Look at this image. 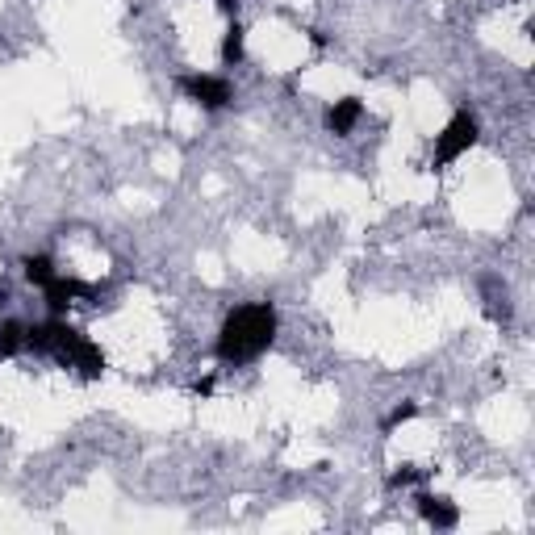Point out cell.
Masks as SVG:
<instances>
[{"mask_svg": "<svg viewBox=\"0 0 535 535\" xmlns=\"http://www.w3.org/2000/svg\"><path fill=\"white\" fill-rule=\"evenodd\" d=\"M42 293H46V306H51V314H63L80 297H97V289L84 285V281H72V276H67V281H63V276H55V281L46 285Z\"/></svg>", "mask_w": 535, "mask_h": 535, "instance_id": "cell-5", "label": "cell"}, {"mask_svg": "<svg viewBox=\"0 0 535 535\" xmlns=\"http://www.w3.org/2000/svg\"><path fill=\"white\" fill-rule=\"evenodd\" d=\"M473 143H477V118L473 113H456V118L444 126V134L435 138V164L439 168L452 164V159H460Z\"/></svg>", "mask_w": 535, "mask_h": 535, "instance_id": "cell-3", "label": "cell"}, {"mask_svg": "<svg viewBox=\"0 0 535 535\" xmlns=\"http://www.w3.org/2000/svg\"><path fill=\"white\" fill-rule=\"evenodd\" d=\"M418 414V406L414 402H406V406H398V410H393L389 418H385V431H393V427H402V423H410V418Z\"/></svg>", "mask_w": 535, "mask_h": 535, "instance_id": "cell-11", "label": "cell"}, {"mask_svg": "<svg viewBox=\"0 0 535 535\" xmlns=\"http://www.w3.org/2000/svg\"><path fill=\"white\" fill-rule=\"evenodd\" d=\"M21 268H26V281L38 285V289H46V285L55 281V264L46 260V255H26V260H21Z\"/></svg>", "mask_w": 535, "mask_h": 535, "instance_id": "cell-9", "label": "cell"}, {"mask_svg": "<svg viewBox=\"0 0 535 535\" xmlns=\"http://www.w3.org/2000/svg\"><path fill=\"white\" fill-rule=\"evenodd\" d=\"M26 352L51 356L63 368H76L80 377H88V381H97L101 372H105V352H101V347L92 343L88 335L72 331L59 318H51V322H42V327H30L26 331Z\"/></svg>", "mask_w": 535, "mask_h": 535, "instance_id": "cell-2", "label": "cell"}, {"mask_svg": "<svg viewBox=\"0 0 535 535\" xmlns=\"http://www.w3.org/2000/svg\"><path fill=\"white\" fill-rule=\"evenodd\" d=\"M26 331H30V327H26V322H17V318L0 322V360L26 352Z\"/></svg>", "mask_w": 535, "mask_h": 535, "instance_id": "cell-8", "label": "cell"}, {"mask_svg": "<svg viewBox=\"0 0 535 535\" xmlns=\"http://www.w3.org/2000/svg\"><path fill=\"white\" fill-rule=\"evenodd\" d=\"M180 92L189 101H197L201 109H226L230 101H235V92H230V84L222 76H184Z\"/></svg>", "mask_w": 535, "mask_h": 535, "instance_id": "cell-4", "label": "cell"}, {"mask_svg": "<svg viewBox=\"0 0 535 535\" xmlns=\"http://www.w3.org/2000/svg\"><path fill=\"white\" fill-rule=\"evenodd\" d=\"M222 59H226L230 67L243 59V26H239V21H230V30H226V38H222Z\"/></svg>", "mask_w": 535, "mask_h": 535, "instance_id": "cell-10", "label": "cell"}, {"mask_svg": "<svg viewBox=\"0 0 535 535\" xmlns=\"http://www.w3.org/2000/svg\"><path fill=\"white\" fill-rule=\"evenodd\" d=\"M218 9H222V13H230V17H235V13H239V0H218Z\"/></svg>", "mask_w": 535, "mask_h": 535, "instance_id": "cell-13", "label": "cell"}, {"mask_svg": "<svg viewBox=\"0 0 535 535\" xmlns=\"http://www.w3.org/2000/svg\"><path fill=\"white\" fill-rule=\"evenodd\" d=\"M276 339V310L268 301H247V306L230 310L222 331H218V360L226 364H247L260 360Z\"/></svg>", "mask_w": 535, "mask_h": 535, "instance_id": "cell-1", "label": "cell"}, {"mask_svg": "<svg viewBox=\"0 0 535 535\" xmlns=\"http://www.w3.org/2000/svg\"><path fill=\"white\" fill-rule=\"evenodd\" d=\"M418 477H423V473H418V469H398V473H389V490H402V485H414Z\"/></svg>", "mask_w": 535, "mask_h": 535, "instance_id": "cell-12", "label": "cell"}, {"mask_svg": "<svg viewBox=\"0 0 535 535\" xmlns=\"http://www.w3.org/2000/svg\"><path fill=\"white\" fill-rule=\"evenodd\" d=\"M360 113H364L360 97H343V101H335V105L327 109V130H331V134H352V126L360 122Z\"/></svg>", "mask_w": 535, "mask_h": 535, "instance_id": "cell-6", "label": "cell"}, {"mask_svg": "<svg viewBox=\"0 0 535 535\" xmlns=\"http://www.w3.org/2000/svg\"><path fill=\"white\" fill-rule=\"evenodd\" d=\"M418 510H423V519L431 523V527H439V531H452L456 523H460V510L448 502V498H418Z\"/></svg>", "mask_w": 535, "mask_h": 535, "instance_id": "cell-7", "label": "cell"}]
</instances>
